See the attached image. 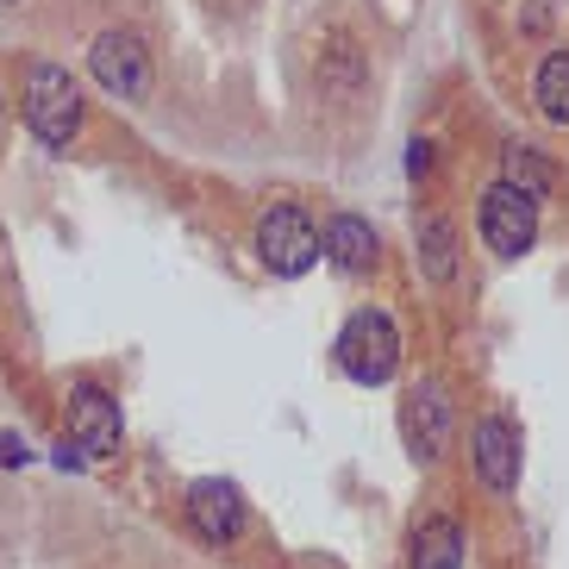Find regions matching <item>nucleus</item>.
I'll use <instances>...</instances> for the list:
<instances>
[{
    "label": "nucleus",
    "mask_w": 569,
    "mask_h": 569,
    "mask_svg": "<svg viewBox=\"0 0 569 569\" xmlns=\"http://www.w3.org/2000/svg\"><path fill=\"white\" fill-rule=\"evenodd\" d=\"M338 369L351 376V382L363 388H382L388 376H395V363H401V332H395V319L382 313V307H357L351 319H345V332H338Z\"/></svg>",
    "instance_id": "f257e3e1"
},
{
    "label": "nucleus",
    "mask_w": 569,
    "mask_h": 569,
    "mask_svg": "<svg viewBox=\"0 0 569 569\" xmlns=\"http://www.w3.org/2000/svg\"><path fill=\"white\" fill-rule=\"evenodd\" d=\"M26 126H32L38 144H51V151H63L69 138L82 132V88H76L69 69L32 63V76H26Z\"/></svg>",
    "instance_id": "f03ea898"
},
{
    "label": "nucleus",
    "mask_w": 569,
    "mask_h": 569,
    "mask_svg": "<svg viewBox=\"0 0 569 569\" xmlns=\"http://www.w3.org/2000/svg\"><path fill=\"white\" fill-rule=\"evenodd\" d=\"M257 257H263L269 276H307L319 263V232L307 219V207H288V201L269 207L257 219Z\"/></svg>",
    "instance_id": "7ed1b4c3"
},
{
    "label": "nucleus",
    "mask_w": 569,
    "mask_h": 569,
    "mask_svg": "<svg viewBox=\"0 0 569 569\" xmlns=\"http://www.w3.org/2000/svg\"><path fill=\"white\" fill-rule=\"evenodd\" d=\"M476 232L495 257H526L538 244V201L532 194H519V188L495 182L476 207Z\"/></svg>",
    "instance_id": "20e7f679"
},
{
    "label": "nucleus",
    "mask_w": 569,
    "mask_h": 569,
    "mask_svg": "<svg viewBox=\"0 0 569 569\" xmlns=\"http://www.w3.org/2000/svg\"><path fill=\"white\" fill-rule=\"evenodd\" d=\"M88 63H94V82H101L107 94H119V101H144V94H151V51H144V38L126 32V26L94 38Z\"/></svg>",
    "instance_id": "39448f33"
},
{
    "label": "nucleus",
    "mask_w": 569,
    "mask_h": 569,
    "mask_svg": "<svg viewBox=\"0 0 569 569\" xmlns=\"http://www.w3.org/2000/svg\"><path fill=\"white\" fill-rule=\"evenodd\" d=\"M69 451L82 457V463H101V457L119 451V401L107 395V388L94 382H76V395H69Z\"/></svg>",
    "instance_id": "423d86ee"
},
{
    "label": "nucleus",
    "mask_w": 569,
    "mask_h": 569,
    "mask_svg": "<svg viewBox=\"0 0 569 569\" xmlns=\"http://www.w3.org/2000/svg\"><path fill=\"white\" fill-rule=\"evenodd\" d=\"M401 432H407V451H413L419 463L445 457V445H451V395H445V382L407 388L401 395Z\"/></svg>",
    "instance_id": "0eeeda50"
},
{
    "label": "nucleus",
    "mask_w": 569,
    "mask_h": 569,
    "mask_svg": "<svg viewBox=\"0 0 569 569\" xmlns=\"http://www.w3.org/2000/svg\"><path fill=\"white\" fill-rule=\"evenodd\" d=\"M469 463L495 495H513L519 488V426L507 413H488L476 432H469Z\"/></svg>",
    "instance_id": "6e6552de"
},
{
    "label": "nucleus",
    "mask_w": 569,
    "mask_h": 569,
    "mask_svg": "<svg viewBox=\"0 0 569 569\" xmlns=\"http://www.w3.org/2000/svg\"><path fill=\"white\" fill-rule=\"evenodd\" d=\"M188 519H194V532H201L207 545H232V538L244 532V495H238L232 482L207 476V482L188 488Z\"/></svg>",
    "instance_id": "1a4fd4ad"
},
{
    "label": "nucleus",
    "mask_w": 569,
    "mask_h": 569,
    "mask_svg": "<svg viewBox=\"0 0 569 569\" xmlns=\"http://www.w3.org/2000/svg\"><path fill=\"white\" fill-rule=\"evenodd\" d=\"M319 251L332 257L345 276H363V269L376 263V226H369V219H357V213H332V219H326Z\"/></svg>",
    "instance_id": "9d476101"
},
{
    "label": "nucleus",
    "mask_w": 569,
    "mask_h": 569,
    "mask_svg": "<svg viewBox=\"0 0 569 569\" xmlns=\"http://www.w3.org/2000/svg\"><path fill=\"white\" fill-rule=\"evenodd\" d=\"M413 569H463V526L445 513L419 519L413 532Z\"/></svg>",
    "instance_id": "9b49d317"
},
{
    "label": "nucleus",
    "mask_w": 569,
    "mask_h": 569,
    "mask_svg": "<svg viewBox=\"0 0 569 569\" xmlns=\"http://www.w3.org/2000/svg\"><path fill=\"white\" fill-rule=\"evenodd\" d=\"M419 269L432 276V282H451L457 276V226L445 213H426L419 219Z\"/></svg>",
    "instance_id": "f8f14e48"
},
{
    "label": "nucleus",
    "mask_w": 569,
    "mask_h": 569,
    "mask_svg": "<svg viewBox=\"0 0 569 569\" xmlns=\"http://www.w3.org/2000/svg\"><path fill=\"white\" fill-rule=\"evenodd\" d=\"M501 182L519 188V194H532V201H545V194L557 188V169L545 163L532 144H507V151H501Z\"/></svg>",
    "instance_id": "ddd939ff"
},
{
    "label": "nucleus",
    "mask_w": 569,
    "mask_h": 569,
    "mask_svg": "<svg viewBox=\"0 0 569 569\" xmlns=\"http://www.w3.org/2000/svg\"><path fill=\"white\" fill-rule=\"evenodd\" d=\"M538 113L551 119V126H569V51H551L545 63H538Z\"/></svg>",
    "instance_id": "4468645a"
},
{
    "label": "nucleus",
    "mask_w": 569,
    "mask_h": 569,
    "mask_svg": "<svg viewBox=\"0 0 569 569\" xmlns=\"http://www.w3.org/2000/svg\"><path fill=\"white\" fill-rule=\"evenodd\" d=\"M357 76H363V63H357V44H351V38H332V44L319 51V82L338 88V94H351Z\"/></svg>",
    "instance_id": "2eb2a0df"
},
{
    "label": "nucleus",
    "mask_w": 569,
    "mask_h": 569,
    "mask_svg": "<svg viewBox=\"0 0 569 569\" xmlns=\"http://www.w3.org/2000/svg\"><path fill=\"white\" fill-rule=\"evenodd\" d=\"M13 463H26V438H0V469H13Z\"/></svg>",
    "instance_id": "dca6fc26"
},
{
    "label": "nucleus",
    "mask_w": 569,
    "mask_h": 569,
    "mask_svg": "<svg viewBox=\"0 0 569 569\" xmlns=\"http://www.w3.org/2000/svg\"><path fill=\"white\" fill-rule=\"evenodd\" d=\"M426 151H432V144H407V169H413V176H419V169H426V163H432V157H426Z\"/></svg>",
    "instance_id": "f3484780"
}]
</instances>
